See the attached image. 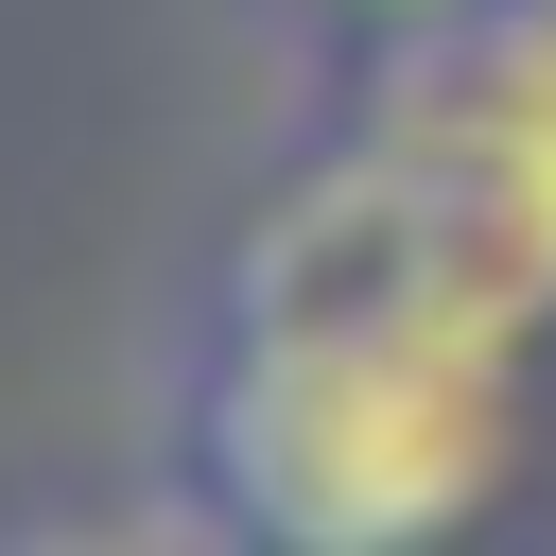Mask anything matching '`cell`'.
<instances>
[{
	"mask_svg": "<svg viewBox=\"0 0 556 556\" xmlns=\"http://www.w3.org/2000/svg\"><path fill=\"white\" fill-rule=\"evenodd\" d=\"M539 330L348 122L243 208L174 365V521L243 556H417L504 504Z\"/></svg>",
	"mask_w": 556,
	"mask_h": 556,
	"instance_id": "obj_1",
	"label": "cell"
},
{
	"mask_svg": "<svg viewBox=\"0 0 556 556\" xmlns=\"http://www.w3.org/2000/svg\"><path fill=\"white\" fill-rule=\"evenodd\" d=\"M330 122L365 156H400V191L469 243V278L521 330H556V0L382 17Z\"/></svg>",
	"mask_w": 556,
	"mask_h": 556,
	"instance_id": "obj_2",
	"label": "cell"
},
{
	"mask_svg": "<svg viewBox=\"0 0 556 556\" xmlns=\"http://www.w3.org/2000/svg\"><path fill=\"white\" fill-rule=\"evenodd\" d=\"M313 17H348V35H382V17H452V0H313Z\"/></svg>",
	"mask_w": 556,
	"mask_h": 556,
	"instance_id": "obj_3",
	"label": "cell"
}]
</instances>
